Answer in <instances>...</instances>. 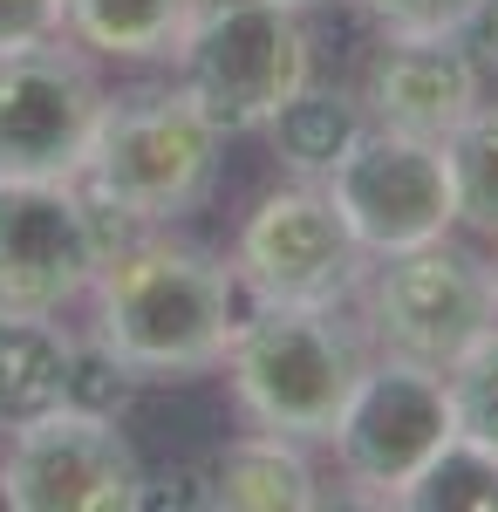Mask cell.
<instances>
[{"instance_id": "1", "label": "cell", "mask_w": 498, "mask_h": 512, "mask_svg": "<svg viewBox=\"0 0 498 512\" xmlns=\"http://www.w3.org/2000/svg\"><path fill=\"white\" fill-rule=\"evenodd\" d=\"M96 342H110L144 383H185L226 362V342L239 328V280L226 260L185 239L137 233L123 253H110L96 280Z\"/></svg>"}, {"instance_id": "2", "label": "cell", "mask_w": 498, "mask_h": 512, "mask_svg": "<svg viewBox=\"0 0 498 512\" xmlns=\"http://www.w3.org/2000/svg\"><path fill=\"white\" fill-rule=\"evenodd\" d=\"M219 130L192 110V96L178 82L164 89H123L103 96V117L82 158V185L123 205L144 226H171L205 205L212 178H219Z\"/></svg>"}, {"instance_id": "3", "label": "cell", "mask_w": 498, "mask_h": 512, "mask_svg": "<svg viewBox=\"0 0 498 512\" xmlns=\"http://www.w3.org/2000/svg\"><path fill=\"white\" fill-rule=\"evenodd\" d=\"M226 376L239 410L260 431L328 444L348 390L362 376V342L342 328L335 308H267V301H253V315H239L226 342Z\"/></svg>"}, {"instance_id": "4", "label": "cell", "mask_w": 498, "mask_h": 512, "mask_svg": "<svg viewBox=\"0 0 498 512\" xmlns=\"http://www.w3.org/2000/svg\"><path fill=\"white\" fill-rule=\"evenodd\" d=\"M178 89L219 137L267 130V117L314 76L301 7L287 0H198L171 55Z\"/></svg>"}, {"instance_id": "5", "label": "cell", "mask_w": 498, "mask_h": 512, "mask_svg": "<svg viewBox=\"0 0 498 512\" xmlns=\"http://www.w3.org/2000/svg\"><path fill=\"white\" fill-rule=\"evenodd\" d=\"M369 328L383 355L451 369L464 349H478L498 328V267L458 246L451 233L383 253V267L369 280Z\"/></svg>"}, {"instance_id": "6", "label": "cell", "mask_w": 498, "mask_h": 512, "mask_svg": "<svg viewBox=\"0 0 498 512\" xmlns=\"http://www.w3.org/2000/svg\"><path fill=\"white\" fill-rule=\"evenodd\" d=\"M226 267L239 280V294H253L267 308H342L362 287L369 253L355 246L328 185L294 178V185L267 192L246 212Z\"/></svg>"}, {"instance_id": "7", "label": "cell", "mask_w": 498, "mask_h": 512, "mask_svg": "<svg viewBox=\"0 0 498 512\" xmlns=\"http://www.w3.org/2000/svg\"><path fill=\"white\" fill-rule=\"evenodd\" d=\"M451 437H458V424H451L444 369L383 355V362H362L328 444H335V465L348 485H362L369 499H396Z\"/></svg>"}, {"instance_id": "8", "label": "cell", "mask_w": 498, "mask_h": 512, "mask_svg": "<svg viewBox=\"0 0 498 512\" xmlns=\"http://www.w3.org/2000/svg\"><path fill=\"white\" fill-rule=\"evenodd\" d=\"M321 185H328L335 212L348 219V233H355V246L369 260L423 246V239H444L458 226L451 158H444L437 137H410V130L369 123Z\"/></svg>"}, {"instance_id": "9", "label": "cell", "mask_w": 498, "mask_h": 512, "mask_svg": "<svg viewBox=\"0 0 498 512\" xmlns=\"http://www.w3.org/2000/svg\"><path fill=\"white\" fill-rule=\"evenodd\" d=\"M103 117V82L62 35L0 48V178H76Z\"/></svg>"}, {"instance_id": "10", "label": "cell", "mask_w": 498, "mask_h": 512, "mask_svg": "<svg viewBox=\"0 0 498 512\" xmlns=\"http://www.w3.org/2000/svg\"><path fill=\"white\" fill-rule=\"evenodd\" d=\"M0 485L14 512H130L144 465L130 437L116 431V417H89L62 403L35 424L7 431Z\"/></svg>"}, {"instance_id": "11", "label": "cell", "mask_w": 498, "mask_h": 512, "mask_svg": "<svg viewBox=\"0 0 498 512\" xmlns=\"http://www.w3.org/2000/svg\"><path fill=\"white\" fill-rule=\"evenodd\" d=\"M96 239L76 178H0V308L62 315L96 280Z\"/></svg>"}, {"instance_id": "12", "label": "cell", "mask_w": 498, "mask_h": 512, "mask_svg": "<svg viewBox=\"0 0 498 512\" xmlns=\"http://www.w3.org/2000/svg\"><path fill=\"white\" fill-rule=\"evenodd\" d=\"M478 62L458 35H383V48L362 69V117L410 137H451L478 110Z\"/></svg>"}, {"instance_id": "13", "label": "cell", "mask_w": 498, "mask_h": 512, "mask_svg": "<svg viewBox=\"0 0 498 512\" xmlns=\"http://www.w3.org/2000/svg\"><path fill=\"white\" fill-rule=\"evenodd\" d=\"M205 506L219 512H307L321 506V485H314V465L301 458V437L280 431H253L219 444L205 465Z\"/></svg>"}, {"instance_id": "14", "label": "cell", "mask_w": 498, "mask_h": 512, "mask_svg": "<svg viewBox=\"0 0 498 512\" xmlns=\"http://www.w3.org/2000/svg\"><path fill=\"white\" fill-rule=\"evenodd\" d=\"M69 328L55 315H14L0 308V437L62 410L69 396Z\"/></svg>"}, {"instance_id": "15", "label": "cell", "mask_w": 498, "mask_h": 512, "mask_svg": "<svg viewBox=\"0 0 498 512\" xmlns=\"http://www.w3.org/2000/svg\"><path fill=\"white\" fill-rule=\"evenodd\" d=\"M198 0H62V35L110 62H171Z\"/></svg>"}, {"instance_id": "16", "label": "cell", "mask_w": 498, "mask_h": 512, "mask_svg": "<svg viewBox=\"0 0 498 512\" xmlns=\"http://www.w3.org/2000/svg\"><path fill=\"white\" fill-rule=\"evenodd\" d=\"M369 130V117H362V103L355 96H342V89H321V82L307 76L280 110L267 117V144L273 158L287 164L294 178H307V185H321L335 164L348 158V144Z\"/></svg>"}, {"instance_id": "17", "label": "cell", "mask_w": 498, "mask_h": 512, "mask_svg": "<svg viewBox=\"0 0 498 512\" xmlns=\"http://www.w3.org/2000/svg\"><path fill=\"white\" fill-rule=\"evenodd\" d=\"M389 506H410V512H498V451L471 444V437H451Z\"/></svg>"}, {"instance_id": "18", "label": "cell", "mask_w": 498, "mask_h": 512, "mask_svg": "<svg viewBox=\"0 0 498 512\" xmlns=\"http://www.w3.org/2000/svg\"><path fill=\"white\" fill-rule=\"evenodd\" d=\"M444 158H451L458 226L498 239V103H478V110L444 137Z\"/></svg>"}, {"instance_id": "19", "label": "cell", "mask_w": 498, "mask_h": 512, "mask_svg": "<svg viewBox=\"0 0 498 512\" xmlns=\"http://www.w3.org/2000/svg\"><path fill=\"white\" fill-rule=\"evenodd\" d=\"M144 390V376L110 349V342H96V335H82L69 342V410H89V417H123L130 403Z\"/></svg>"}, {"instance_id": "20", "label": "cell", "mask_w": 498, "mask_h": 512, "mask_svg": "<svg viewBox=\"0 0 498 512\" xmlns=\"http://www.w3.org/2000/svg\"><path fill=\"white\" fill-rule=\"evenodd\" d=\"M444 383H451V424H458V437L498 451V328L444 369Z\"/></svg>"}, {"instance_id": "21", "label": "cell", "mask_w": 498, "mask_h": 512, "mask_svg": "<svg viewBox=\"0 0 498 512\" xmlns=\"http://www.w3.org/2000/svg\"><path fill=\"white\" fill-rule=\"evenodd\" d=\"M383 35H458L478 0H355Z\"/></svg>"}, {"instance_id": "22", "label": "cell", "mask_w": 498, "mask_h": 512, "mask_svg": "<svg viewBox=\"0 0 498 512\" xmlns=\"http://www.w3.org/2000/svg\"><path fill=\"white\" fill-rule=\"evenodd\" d=\"M205 512V478H198V465H178V472H144V485H137V506L130 512Z\"/></svg>"}, {"instance_id": "23", "label": "cell", "mask_w": 498, "mask_h": 512, "mask_svg": "<svg viewBox=\"0 0 498 512\" xmlns=\"http://www.w3.org/2000/svg\"><path fill=\"white\" fill-rule=\"evenodd\" d=\"M62 35V0H0V48Z\"/></svg>"}, {"instance_id": "24", "label": "cell", "mask_w": 498, "mask_h": 512, "mask_svg": "<svg viewBox=\"0 0 498 512\" xmlns=\"http://www.w3.org/2000/svg\"><path fill=\"white\" fill-rule=\"evenodd\" d=\"M458 41H464V55L478 62V76H498V0H478V7L464 14Z\"/></svg>"}, {"instance_id": "25", "label": "cell", "mask_w": 498, "mask_h": 512, "mask_svg": "<svg viewBox=\"0 0 498 512\" xmlns=\"http://www.w3.org/2000/svg\"><path fill=\"white\" fill-rule=\"evenodd\" d=\"M287 7H301V14H307V7H321V0H287Z\"/></svg>"}, {"instance_id": "26", "label": "cell", "mask_w": 498, "mask_h": 512, "mask_svg": "<svg viewBox=\"0 0 498 512\" xmlns=\"http://www.w3.org/2000/svg\"><path fill=\"white\" fill-rule=\"evenodd\" d=\"M0 512H14V506H7V485H0Z\"/></svg>"}]
</instances>
